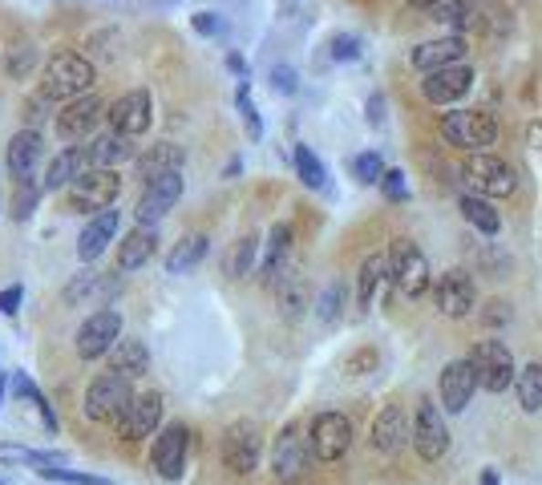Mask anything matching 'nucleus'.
Wrapping results in <instances>:
<instances>
[{"instance_id": "nucleus-35", "label": "nucleus", "mask_w": 542, "mask_h": 485, "mask_svg": "<svg viewBox=\"0 0 542 485\" xmlns=\"http://www.w3.org/2000/svg\"><path fill=\"white\" fill-rule=\"evenodd\" d=\"M462 214H465V222H474V227L482 231V235H498L502 231V214L494 202H485L478 199V194H465L462 199Z\"/></svg>"}, {"instance_id": "nucleus-2", "label": "nucleus", "mask_w": 542, "mask_h": 485, "mask_svg": "<svg viewBox=\"0 0 542 485\" xmlns=\"http://www.w3.org/2000/svg\"><path fill=\"white\" fill-rule=\"evenodd\" d=\"M385 272H389V284L397 287L401 295H409V300L425 295V287H429V263H425L422 247H417L413 239H392L389 259H385Z\"/></svg>"}, {"instance_id": "nucleus-17", "label": "nucleus", "mask_w": 542, "mask_h": 485, "mask_svg": "<svg viewBox=\"0 0 542 485\" xmlns=\"http://www.w3.org/2000/svg\"><path fill=\"white\" fill-rule=\"evenodd\" d=\"M186 449H191V433H186V425H166L162 437L154 441L151 449V465L158 478H182L186 470Z\"/></svg>"}, {"instance_id": "nucleus-38", "label": "nucleus", "mask_w": 542, "mask_h": 485, "mask_svg": "<svg viewBox=\"0 0 542 485\" xmlns=\"http://www.w3.org/2000/svg\"><path fill=\"white\" fill-rule=\"evenodd\" d=\"M296 174H300V182L307 191H324V182H328L324 162L312 154V146H296Z\"/></svg>"}, {"instance_id": "nucleus-53", "label": "nucleus", "mask_w": 542, "mask_h": 485, "mask_svg": "<svg viewBox=\"0 0 542 485\" xmlns=\"http://www.w3.org/2000/svg\"><path fill=\"white\" fill-rule=\"evenodd\" d=\"M409 5H413V8H437L442 0H409Z\"/></svg>"}, {"instance_id": "nucleus-51", "label": "nucleus", "mask_w": 542, "mask_h": 485, "mask_svg": "<svg viewBox=\"0 0 542 485\" xmlns=\"http://www.w3.org/2000/svg\"><path fill=\"white\" fill-rule=\"evenodd\" d=\"M271 86L279 93H296V73L287 69V65H276V69H271Z\"/></svg>"}, {"instance_id": "nucleus-9", "label": "nucleus", "mask_w": 542, "mask_h": 485, "mask_svg": "<svg viewBox=\"0 0 542 485\" xmlns=\"http://www.w3.org/2000/svg\"><path fill=\"white\" fill-rule=\"evenodd\" d=\"M259 453H264V437H259L255 421H235L223 433V465L239 478L259 470Z\"/></svg>"}, {"instance_id": "nucleus-33", "label": "nucleus", "mask_w": 542, "mask_h": 485, "mask_svg": "<svg viewBox=\"0 0 542 485\" xmlns=\"http://www.w3.org/2000/svg\"><path fill=\"white\" fill-rule=\"evenodd\" d=\"M0 465H33L36 473H45V470H65V453L21 449V445H0Z\"/></svg>"}, {"instance_id": "nucleus-37", "label": "nucleus", "mask_w": 542, "mask_h": 485, "mask_svg": "<svg viewBox=\"0 0 542 485\" xmlns=\"http://www.w3.org/2000/svg\"><path fill=\"white\" fill-rule=\"evenodd\" d=\"M385 279H389V272H385V259H380V255H372V259H364V263H360V287H357V295H360L364 312L377 304V292H380V284H385Z\"/></svg>"}, {"instance_id": "nucleus-4", "label": "nucleus", "mask_w": 542, "mask_h": 485, "mask_svg": "<svg viewBox=\"0 0 542 485\" xmlns=\"http://www.w3.org/2000/svg\"><path fill=\"white\" fill-rule=\"evenodd\" d=\"M312 461L316 457H312V445H307L304 428L300 425L279 428L276 445H271V478L279 485H296L307 470H312Z\"/></svg>"}, {"instance_id": "nucleus-41", "label": "nucleus", "mask_w": 542, "mask_h": 485, "mask_svg": "<svg viewBox=\"0 0 542 485\" xmlns=\"http://www.w3.org/2000/svg\"><path fill=\"white\" fill-rule=\"evenodd\" d=\"M36 202H41V186L33 179H16V194H13V202H8V207H13V219L25 222L36 211Z\"/></svg>"}, {"instance_id": "nucleus-10", "label": "nucleus", "mask_w": 542, "mask_h": 485, "mask_svg": "<svg viewBox=\"0 0 542 485\" xmlns=\"http://www.w3.org/2000/svg\"><path fill=\"white\" fill-rule=\"evenodd\" d=\"M307 445L316 461H340L352 445V421L344 413H320L307 428Z\"/></svg>"}, {"instance_id": "nucleus-14", "label": "nucleus", "mask_w": 542, "mask_h": 485, "mask_svg": "<svg viewBox=\"0 0 542 485\" xmlns=\"http://www.w3.org/2000/svg\"><path fill=\"white\" fill-rule=\"evenodd\" d=\"M101 118H106V101L93 98V93H86V98H78V101H65V109H61V118H57L61 142H69V146L89 142Z\"/></svg>"}, {"instance_id": "nucleus-42", "label": "nucleus", "mask_w": 542, "mask_h": 485, "mask_svg": "<svg viewBox=\"0 0 542 485\" xmlns=\"http://www.w3.org/2000/svg\"><path fill=\"white\" fill-rule=\"evenodd\" d=\"M442 21L445 25H457V29H465V25L478 21V13H474V0H442Z\"/></svg>"}, {"instance_id": "nucleus-22", "label": "nucleus", "mask_w": 542, "mask_h": 485, "mask_svg": "<svg viewBox=\"0 0 542 485\" xmlns=\"http://www.w3.org/2000/svg\"><path fill=\"white\" fill-rule=\"evenodd\" d=\"M465 61V36H437V41H425L413 49V65L422 73H433V69H450V65H462Z\"/></svg>"}, {"instance_id": "nucleus-31", "label": "nucleus", "mask_w": 542, "mask_h": 485, "mask_svg": "<svg viewBox=\"0 0 542 485\" xmlns=\"http://www.w3.org/2000/svg\"><path fill=\"white\" fill-rule=\"evenodd\" d=\"M207 247H211L207 235H182L179 242H174L171 255H166V272H171V275H186L191 267H199L203 259H207Z\"/></svg>"}, {"instance_id": "nucleus-15", "label": "nucleus", "mask_w": 542, "mask_h": 485, "mask_svg": "<svg viewBox=\"0 0 542 485\" xmlns=\"http://www.w3.org/2000/svg\"><path fill=\"white\" fill-rule=\"evenodd\" d=\"M179 199H182V174L179 170L151 179V182H146V191H142V199H138V207H134L138 227H154V222L162 219V214L171 211Z\"/></svg>"}, {"instance_id": "nucleus-12", "label": "nucleus", "mask_w": 542, "mask_h": 485, "mask_svg": "<svg viewBox=\"0 0 542 485\" xmlns=\"http://www.w3.org/2000/svg\"><path fill=\"white\" fill-rule=\"evenodd\" d=\"M151 118H154V109H151V93L146 89H130V93H121L114 106H106L109 129L121 138H130V142L151 129Z\"/></svg>"}, {"instance_id": "nucleus-8", "label": "nucleus", "mask_w": 542, "mask_h": 485, "mask_svg": "<svg viewBox=\"0 0 542 485\" xmlns=\"http://www.w3.org/2000/svg\"><path fill=\"white\" fill-rule=\"evenodd\" d=\"M130 397H134V388H130L126 377L101 372V377H93L89 388H86V417L89 421H118L121 408L130 405Z\"/></svg>"}, {"instance_id": "nucleus-52", "label": "nucleus", "mask_w": 542, "mask_h": 485, "mask_svg": "<svg viewBox=\"0 0 542 485\" xmlns=\"http://www.w3.org/2000/svg\"><path fill=\"white\" fill-rule=\"evenodd\" d=\"M194 29L207 33V36H214V33L223 29V25H219V16H214V13H199V16H194Z\"/></svg>"}, {"instance_id": "nucleus-36", "label": "nucleus", "mask_w": 542, "mask_h": 485, "mask_svg": "<svg viewBox=\"0 0 542 485\" xmlns=\"http://www.w3.org/2000/svg\"><path fill=\"white\" fill-rule=\"evenodd\" d=\"M514 388H518V405L526 413L542 408V364H526L522 372H514Z\"/></svg>"}, {"instance_id": "nucleus-24", "label": "nucleus", "mask_w": 542, "mask_h": 485, "mask_svg": "<svg viewBox=\"0 0 542 485\" xmlns=\"http://www.w3.org/2000/svg\"><path fill=\"white\" fill-rule=\"evenodd\" d=\"M86 158H89V170H114L118 162H126V158H134V146H130V138H121V134H98V138H89L86 146Z\"/></svg>"}, {"instance_id": "nucleus-28", "label": "nucleus", "mask_w": 542, "mask_h": 485, "mask_svg": "<svg viewBox=\"0 0 542 485\" xmlns=\"http://www.w3.org/2000/svg\"><path fill=\"white\" fill-rule=\"evenodd\" d=\"M86 170H89V158H86V150H81V146H65V150L49 162L45 186H49V191H65V186H69V182H78Z\"/></svg>"}, {"instance_id": "nucleus-19", "label": "nucleus", "mask_w": 542, "mask_h": 485, "mask_svg": "<svg viewBox=\"0 0 542 485\" xmlns=\"http://www.w3.org/2000/svg\"><path fill=\"white\" fill-rule=\"evenodd\" d=\"M474 304H478V287H474L470 272L453 267V272H445L442 279H437V307H442L445 315L462 320V315L474 312Z\"/></svg>"}, {"instance_id": "nucleus-46", "label": "nucleus", "mask_w": 542, "mask_h": 485, "mask_svg": "<svg viewBox=\"0 0 542 485\" xmlns=\"http://www.w3.org/2000/svg\"><path fill=\"white\" fill-rule=\"evenodd\" d=\"M49 481H69V485H114L106 478H93V473H73V470H45Z\"/></svg>"}, {"instance_id": "nucleus-47", "label": "nucleus", "mask_w": 542, "mask_h": 485, "mask_svg": "<svg viewBox=\"0 0 542 485\" xmlns=\"http://www.w3.org/2000/svg\"><path fill=\"white\" fill-rule=\"evenodd\" d=\"M340 300H344V287H340V284H332L328 292H324V304H320V320H324V324L340 320Z\"/></svg>"}, {"instance_id": "nucleus-23", "label": "nucleus", "mask_w": 542, "mask_h": 485, "mask_svg": "<svg viewBox=\"0 0 542 485\" xmlns=\"http://www.w3.org/2000/svg\"><path fill=\"white\" fill-rule=\"evenodd\" d=\"M372 445H377L380 453H401L409 445V417L401 405H385L377 417V425H372Z\"/></svg>"}, {"instance_id": "nucleus-54", "label": "nucleus", "mask_w": 542, "mask_h": 485, "mask_svg": "<svg viewBox=\"0 0 542 485\" xmlns=\"http://www.w3.org/2000/svg\"><path fill=\"white\" fill-rule=\"evenodd\" d=\"M227 65H231V69H235V73H243V69H247V65H243V57H235V53H231V57H227Z\"/></svg>"}, {"instance_id": "nucleus-49", "label": "nucleus", "mask_w": 542, "mask_h": 485, "mask_svg": "<svg viewBox=\"0 0 542 485\" xmlns=\"http://www.w3.org/2000/svg\"><path fill=\"white\" fill-rule=\"evenodd\" d=\"M380 186H385L389 199H405V194H409L405 174H401V170H385V174H380Z\"/></svg>"}, {"instance_id": "nucleus-56", "label": "nucleus", "mask_w": 542, "mask_h": 485, "mask_svg": "<svg viewBox=\"0 0 542 485\" xmlns=\"http://www.w3.org/2000/svg\"><path fill=\"white\" fill-rule=\"evenodd\" d=\"M0 405H5V377H0Z\"/></svg>"}, {"instance_id": "nucleus-13", "label": "nucleus", "mask_w": 542, "mask_h": 485, "mask_svg": "<svg viewBox=\"0 0 542 485\" xmlns=\"http://www.w3.org/2000/svg\"><path fill=\"white\" fill-rule=\"evenodd\" d=\"M121 340V315L114 307H98L78 332V356L81 360H98L109 356V348Z\"/></svg>"}, {"instance_id": "nucleus-29", "label": "nucleus", "mask_w": 542, "mask_h": 485, "mask_svg": "<svg viewBox=\"0 0 542 485\" xmlns=\"http://www.w3.org/2000/svg\"><path fill=\"white\" fill-rule=\"evenodd\" d=\"M118 279H106V275H78L69 287H65V300L69 304H89V307H106L101 300L118 295Z\"/></svg>"}, {"instance_id": "nucleus-20", "label": "nucleus", "mask_w": 542, "mask_h": 485, "mask_svg": "<svg viewBox=\"0 0 542 485\" xmlns=\"http://www.w3.org/2000/svg\"><path fill=\"white\" fill-rule=\"evenodd\" d=\"M118 222H121V214H118L114 207L89 214V222L81 227V235H78V255H81V263H93V259H98L101 251H106L109 242H114Z\"/></svg>"}, {"instance_id": "nucleus-34", "label": "nucleus", "mask_w": 542, "mask_h": 485, "mask_svg": "<svg viewBox=\"0 0 542 485\" xmlns=\"http://www.w3.org/2000/svg\"><path fill=\"white\" fill-rule=\"evenodd\" d=\"M179 166H182V150H179V146H171V142H158V146H151V150L138 158V174H142L146 182L158 179V174L179 170Z\"/></svg>"}, {"instance_id": "nucleus-55", "label": "nucleus", "mask_w": 542, "mask_h": 485, "mask_svg": "<svg viewBox=\"0 0 542 485\" xmlns=\"http://www.w3.org/2000/svg\"><path fill=\"white\" fill-rule=\"evenodd\" d=\"M482 485H498V473H494V470H485V473H482Z\"/></svg>"}, {"instance_id": "nucleus-6", "label": "nucleus", "mask_w": 542, "mask_h": 485, "mask_svg": "<svg viewBox=\"0 0 542 485\" xmlns=\"http://www.w3.org/2000/svg\"><path fill=\"white\" fill-rule=\"evenodd\" d=\"M118 191H121L118 170H86L78 182L65 186V202H69V211H89V214H98V211L114 207Z\"/></svg>"}, {"instance_id": "nucleus-48", "label": "nucleus", "mask_w": 542, "mask_h": 485, "mask_svg": "<svg viewBox=\"0 0 542 485\" xmlns=\"http://www.w3.org/2000/svg\"><path fill=\"white\" fill-rule=\"evenodd\" d=\"M33 65H36V49H33V45H16V49H13V65H8V69H13L16 77H25V73H33Z\"/></svg>"}, {"instance_id": "nucleus-30", "label": "nucleus", "mask_w": 542, "mask_h": 485, "mask_svg": "<svg viewBox=\"0 0 542 485\" xmlns=\"http://www.w3.org/2000/svg\"><path fill=\"white\" fill-rule=\"evenodd\" d=\"M109 364H114L118 377L134 380V377H142V372L151 368V352H146L142 340H118L114 348H109Z\"/></svg>"}, {"instance_id": "nucleus-44", "label": "nucleus", "mask_w": 542, "mask_h": 485, "mask_svg": "<svg viewBox=\"0 0 542 485\" xmlns=\"http://www.w3.org/2000/svg\"><path fill=\"white\" fill-rule=\"evenodd\" d=\"M235 101H239V114H243V121H247V134H251V138H259V134H264V121H259L255 106H251V89H247V81L239 86Z\"/></svg>"}, {"instance_id": "nucleus-43", "label": "nucleus", "mask_w": 542, "mask_h": 485, "mask_svg": "<svg viewBox=\"0 0 542 485\" xmlns=\"http://www.w3.org/2000/svg\"><path fill=\"white\" fill-rule=\"evenodd\" d=\"M352 174H357L360 182H380L385 162H380V154H360V158H352Z\"/></svg>"}, {"instance_id": "nucleus-11", "label": "nucleus", "mask_w": 542, "mask_h": 485, "mask_svg": "<svg viewBox=\"0 0 542 485\" xmlns=\"http://www.w3.org/2000/svg\"><path fill=\"white\" fill-rule=\"evenodd\" d=\"M409 441H413V449L422 461H442L445 449H450V428H445V417L442 408L433 405V400H425L422 408H417V421H413V433H409Z\"/></svg>"}, {"instance_id": "nucleus-25", "label": "nucleus", "mask_w": 542, "mask_h": 485, "mask_svg": "<svg viewBox=\"0 0 542 485\" xmlns=\"http://www.w3.org/2000/svg\"><path fill=\"white\" fill-rule=\"evenodd\" d=\"M287 255H292V227H287V222H276L267 242H264V263H259V275H264L267 287L292 267L287 263Z\"/></svg>"}, {"instance_id": "nucleus-26", "label": "nucleus", "mask_w": 542, "mask_h": 485, "mask_svg": "<svg viewBox=\"0 0 542 485\" xmlns=\"http://www.w3.org/2000/svg\"><path fill=\"white\" fill-rule=\"evenodd\" d=\"M158 251V231L154 227H138L121 239L118 247V272H138L142 263H151Z\"/></svg>"}, {"instance_id": "nucleus-50", "label": "nucleus", "mask_w": 542, "mask_h": 485, "mask_svg": "<svg viewBox=\"0 0 542 485\" xmlns=\"http://www.w3.org/2000/svg\"><path fill=\"white\" fill-rule=\"evenodd\" d=\"M21 300H25V287H21V284L5 287V292H0V312H5V315H16V307H21Z\"/></svg>"}, {"instance_id": "nucleus-32", "label": "nucleus", "mask_w": 542, "mask_h": 485, "mask_svg": "<svg viewBox=\"0 0 542 485\" xmlns=\"http://www.w3.org/2000/svg\"><path fill=\"white\" fill-rule=\"evenodd\" d=\"M271 292H276V300L279 307H284V315H300L304 312V304H307V284H304V275L296 272V267H287L284 275L271 284Z\"/></svg>"}, {"instance_id": "nucleus-16", "label": "nucleus", "mask_w": 542, "mask_h": 485, "mask_svg": "<svg viewBox=\"0 0 542 485\" xmlns=\"http://www.w3.org/2000/svg\"><path fill=\"white\" fill-rule=\"evenodd\" d=\"M158 421H162V397L158 393H142V397H130V405L121 408L118 417V437L121 441H142V437H151Z\"/></svg>"}, {"instance_id": "nucleus-27", "label": "nucleus", "mask_w": 542, "mask_h": 485, "mask_svg": "<svg viewBox=\"0 0 542 485\" xmlns=\"http://www.w3.org/2000/svg\"><path fill=\"white\" fill-rule=\"evenodd\" d=\"M36 162H41V134L36 129H21L8 142V174L13 179H33Z\"/></svg>"}, {"instance_id": "nucleus-40", "label": "nucleus", "mask_w": 542, "mask_h": 485, "mask_svg": "<svg viewBox=\"0 0 542 485\" xmlns=\"http://www.w3.org/2000/svg\"><path fill=\"white\" fill-rule=\"evenodd\" d=\"M13 388H16V397L33 400V405H36V413H41V421H45V428H49V433H57V417H53L49 400H45V393L33 385L29 377H25V372H16V377H13Z\"/></svg>"}, {"instance_id": "nucleus-39", "label": "nucleus", "mask_w": 542, "mask_h": 485, "mask_svg": "<svg viewBox=\"0 0 542 485\" xmlns=\"http://www.w3.org/2000/svg\"><path fill=\"white\" fill-rule=\"evenodd\" d=\"M255 251H259V239L255 235H243L235 247H231V255H227V275L231 279L251 275V267H255Z\"/></svg>"}, {"instance_id": "nucleus-45", "label": "nucleus", "mask_w": 542, "mask_h": 485, "mask_svg": "<svg viewBox=\"0 0 542 485\" xmlns=\"http://www.w3.org/2000/svg\"><path fill=\"white\" fill-rule=\"evenodd\" d=\"M332 61H357L360 57V41L357 36H349V33H340V36H332Z\"/></svg>"}, {"instance_id": "nucleus-3", "label": "nucleus", "mask_w": 542, "mask_h": 485, "mask_svg": "<svg viewBox=\"0 0 542 485\" xmlns=\"http://www.w3.org/2000/svg\"><path fill=\"white\" fill-rule=\"evenodd\" d=\"M442 134L457 150L485 154V146L498 142V121L485 114V109H457V114L442 118Z\"/></svg>"}, {"instance_id": "nucleus-18", "label": "nucleus", "mask_w": 542, "mask_h": 485, "mask_svg": "<svg viewBox=\"0 0 542 485\" xmlns=\"http://www.w3.org/2000/svg\"><path fill=\"white\" fill-rule=\"evenodd\" d=\"M470 89H474V69L470 65L433 69V73H425V81H422V93L433 101V106H453V101H462Z\"/></svg>"}, {"instance_id": "nucleus-5", "label": "nucleus", "mask_w": 542, "mask_h": 485, "mask_svg": "<svg viewBox=\"0 0 542 485\" xmlns=\"http://www.w3.org/2000/svg\"><path fill=\"white\" fill-rule=\"evenodd\" d=\"M465 182H470V191L478 194V199L490 202V199H506V194H514L518 174H514V166L498 154H470L465 158Z\"/></svg>"}, {"instance_id": "nucleus-7", "label": "nucleus", "mask_w": 542, "mask_h": 485, "mask_svg": "<svg viewBox=\"0 0 542 485\" xmlns=\"http://www.w3.org/2000/svg\"><path fill=\"white\" fill-rule=\"evenodd\" d=\"M470 368H474V380H478V388L485 393H502V388L514 385V356L510 348L502 340H482L478 348H474L470 356Z\"/></svg>"}, {"instance_id": "nucleus-1", "label": "nucleus", "mask_w": 542, "mask_h": 485, "mask_svg": "<svg viewBox=\"0 0 542 485\" xmlns=\"http://www.w3.org/2000/svg\"><path fill=\"white\" fill-rule=\"evenodd\" d=\"M93 65L81 57V53H53L49 65H45L41 77V93L53 101H78L93 89Z\"/></svg>"}, {"instance_id": "nucleus-21", "label": "nucleus", "mask_w": 542, "mask_h": 485, "mask_svg": "<svg viewBox=\"0 0 542 485\" xmlns=\"http://www.w3.org/2000/svg\"><path fill=\"white\" fill-rule=\"evenodd\" d=\"M478 393V380H474L470 360H450L442 372V405L450 413H465V405Z\"/></svg>"}]
</instances>
